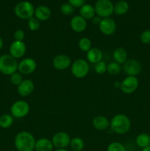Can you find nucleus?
<instances>
[{
    "mask_svg": "<svg viewBox=\"0 0 150 151\" xmlns=\"http://www.w3.org/2000/svg\"><path fill=\"white\" fill-rule=\"evenodd\" d=\"M60 10L62 14L65 16H70L74 11V7L69 3H65L60 6Z\"/></svg>",
    "mask_w": 150,
    "mask_h": 151,
    "instance_id": "c756f323",
    "label": "nucleus"
},
{
    "mask_svg": "<svg viewBox=\"0 0 150 151\" xmlns=\"http://www.w3.org/2000/svg\"><path fill=\"white\" fill-rule=\"evenodd\" d=\"M38 19H37L35 16L32 17L28 20L27 26L31 31H37L41 27V23Z\"/></svg>",
    "mask_w": 150,
    "mask_h": 151,
    "instance_id": "c85d7f7f",
    "label": "nucleus"
},
{
    "mask_svg": "<svg viewBox=\"0 0 150 151\" xmlns=\"http://www.w3.org/2000/svg\"><path fill=\"white\" fill-rule=\"evenodd\" d=\"M35 137L28 131H21L16 134L14 145L18 151H33L35 145Z\"/></svg>",
    "mask_w": 150,
    "mask_h": 151,
    "instance_id": "f257e3e1",
    "label": "nucleus"
},
{
    "mask_svg": "<svg viewBox=\"0 0 150 151\" xmlns=\"http://www.w3.org/2000/svg\"><path fill=\"white\" fill-rule=\"evenodd\" d=\"M110 122L105 116L98 115L93 119L92 125L95 129L98 131H104L110 127Z\"/></svg>",
    "mask_w": 150,
    "mask_h": 151,
    "instance_id": "f3484780",
    "label": "nucleus"
},
{
    "mask_svg": "<svg viewBox=\"0 0 150 151\" xmlns=\"http://www.w3.org/2000/svg\"><path fill=\"white\" fill-rule=\"evenodd\" d=\"M70 26L72 30L76 32H82L87 27V22L80 16H75L70 22Z\"/></svg>",
    "mask_w": 150,
    "mask_h": 151,
    "instance_id": "dca6fc26",
    "label": "nucleus"
},
{
    "mask_svg": "<svg viewBox=\"0 0 150 151\" xmlns=\"http://www.w3.org/2000/svg\"><path fill=\"white\" fill-rule=\"evenodd\" d=\"M107 151H126V150H125L124 146L121 143L113 142L107 146Z\"/></svg>",
    "mask_w": 150,
    "mask_h": 151,
    "instance_id": "2f4dec72",
    "label": "nucleus"
},
{
    "mask_svg": "<svg viewBox=\"0 0 150 151\" xmlns=\"http://www.w3.org/2000/svg\"><path fill=\"white\" fill-rule=\"evenodd\" d=\"M79 14L85 20L92 19L96 14L95 8L91 4H85L79 8Z\"/></svg>",
    "mask_w": 150,
    "mask_h": 151,
    "instance_id": "412c9836",
    "label": "nucleus"
},
{
    "mask_svg": "<svg viewBox=\"0 0 150 151\" xmlns=\"http://www.w3.org/2000/svg\"><path fill=\"white\" fill-rule=\"evenodd\" d=\"M141 151H150V145L148 146V147H144V148H143Z\"/></svg>",
    "mask_w": 150,
    "mask_h": 151,
    "instance_id": "ea45409f",
    "label": "nucleus"
},
{
    "mask_svg": "<svg viewBox=\"0 0 150 151\" xmlns=\"http://www.w3.org/2000/svg\"><path fill=\"white\" fill-rule=\"evenodd\" d=\"M86 58L88 62L93 64L99 63V61L102 60L103 54L101 50L96 47H92L88 52H87Z\"/></svg>",
    "mask_w": 150,
    "mask_h": 151,
    "instance_id": "6ab92c4d",
    "label": "nucleus"
},
{
    "mask_svg": "<svg viewBox=\"0 0 150 151\" xmlns=\"http://www.w3.org/2000/svg\"><path fill=\"white\" fill-rule=\"evenodd\" d=\"M30 111V107L27 102L24 100L16 101L10 107V113L13 118L21 119L25 117Z\"/></svg>",
    "mask_w": 150,
    "mask_h": 151,
    "instance_id": "0eeeda50",
    "label": "nucleus"
},
{
    "mask_svg": "<svg viewBox=\"0 0 150 151\" xmlns=\"http://www.w3.org/2000/svg\"><path fill=\"white\" fill-rule=\"evenodd\" d=\"M137 145L141 148H144L150 145V136L146 133H141L138 134L135 139Z\"/></svg>",
    "mask_w": 150,
    "mask_h": 151,
    "instance_id": "5701e85b",
    "label": "nucleus"
},
{
    "mask_svg": "<svg viewBox=\"0 0 150 151\" xmlns=\"http://www.w3.org/2000/svg\"><path fill=\"white\" fill-rule=\"evenodd\" d=\"M68 1L74 7H81L85 4L86 0H68Z\"/></svg>",
    "mask_w": 150,
    "mask_h": 151,
    "instance_id": "c9c22d12",
    "label": "nucleus"
},
{
    "mask_svg": "<svg viewBox=\"0 0 150 151\" xmlns=\"http://www.w3.org/2000/svg\"><path fill=\"white\" fill-rule=\"evenodd\" d=\"M139 81L135 76H127L121 81L120 89L126 94H131L135 92L138 88Z\"/></svg>",
    "mask_w": 150,
    "mask_h": 151,
    "instance_id": "6e6552de",
    "label": "nucleus"
},
{
    "mask_svg": "<svg viewBox=\"0 0 150 151\" xmlns=\"http://www.w3.org/2000/svg\"><path fill=\"white\" fill-rule=\"evenodd\" d=\"M13 116L11 114H3L0 116V127L1 128H8L13 125Z\"/></svg>",
    "mask_w": 150,
    "mask_h": 151,
    "instance_id": "393cba45",
    "label": "nucleus"
},
{
    "mask_svg": "<svg viewBox=\"0 0 150 151\" xmlns=\"http://www.w3.org/2000/svg\"><path fill=\"white\" fill-rule=\"evenodd\" d=\"M13 38H14L15 41H23L25 38V32L21 29H16L13 34Z\"/></svg>",
    "mask_w": 150,
    "mask_h": 151,
    "instance_id": "f704fd0d",
    "label": "nucleus"
},
{
    "mask_svg": "<svg viewBox=\"0 0 150 151\" xmlns=\"http://www.w3.org/2000/svg\"><path fill=\"white\" fill-rule=\"evenodd\" d=\"M52 65L57 70H66L71 66V60L69 56L65 54H60L53 58Z\"/></svg>",
    "mask_w": 150,
    "mask_h": 151,
    "instance_id": "ddd939ff",
    "label": "nucleus"
},
{
    "mask_svg": "<svg viewBox=\"0 0 150 151\" xmlns=\"http://www.w3.org/2000/svg\"><path fill=\"white\" fill-rule=\"evenodd\" d=\"M113 58L114 59V61L119 64H124L127 59V52L126 50L122 47H119L116 49L113 52Z\"/></svg>",
    "mask_w": 150,
    "mask_h": 151,
    "instance_id": "4be33fe9",
    "label": "nucleus"
},
{
    "mask_svg": "<svg viewBox=\"0 0 150 151\" xmlns=\"http://www.w3.org/2000/svg\"><path fill=\"white\" fill-rule=\"evenodd\" d=\"M123 70L127 76L136 77L141 72L142 66L138 60L129 59L123 64Z\"/></svg>",
    "mask_w": 150,
    "mask_h": 151,
    "instance_id": "9b49d317",
    "label": "nucleus"
},
{
    "mask_svg": "<svg viewBox=\"0 0 150 151\" xmlns=\"http://www.w3.org/2000/svg\"><path fill=\"white\" fill-rule=\"evenodd\" d=\"M3 44H4V43H3L2 38L0 37V50H1V48L3 47Z\"/></svg>",
    "mask_w": 150,
    "mask_h": 151,
    "instance_id": "58836bf2",
    "label": "nucleus"
},
{
    "mask_svg": "<svg viewBox=\"0 0 150 151\" xmlns=\"http://www.w3.org/2000/svg\"><path fill=\"white\" fill-rule=\"evenodd\" d=\"M70 146L74 150L81 151L85 147V143L83 140L79 137H74L71 139Z\"/></svg>",
    "mask_w": 150,
    "mask_h": 151,
    "instance_id": "a878e982",
    "label": "nucleus"
},
{
    "mask_svg": "<svg viewBox=\"0 0 150 151\" xmlns=\"http://www.w3.org/2000/svg\"><path fill=\"white\" fill-rule=\"evenodd\" d=\"M26 52V44L24 41H14L9 47L10 55L16 60L23 57Z\"/></svg>",
    "mask_w": 150,
    "mask_h": 151,
    "instance_id": "f8f14e48",
    "label": "nucleus"
},
{
    "mask_svg": "<svg viewBox=\"0 0 150 151\" xmlns=\"http://www.w3.org/2000/svg\"><path fill=\"white\" fill-rule=\"evenodd\" d=\"M71 137L69 134L64 131L57 132L53 136L51 139V142L53 146L57 149H66L68 146L70 145Z\"/></svg>",
    "mask_w": 150,
    "mask_h": 151,
    "instance_id": "1a4fd4ad",
    "label": "nucleus"
},
{
    "mask_svg": "<svg viewBox=\"0 0 150 151\" xmlns=\"http://www.w3.org/2000/svg\"><path fill=\"white\" fill-rule=\"evenodd\" d=\"M99 27L102 34L105 35H112L116 30V24L111 18H104L101 19Z\"/></svg>",
    "mask_w": 150,
    "mask_h": 151,
    "instance_id": "4468645a",
    "label": "nucleus"
},
{
    "mask_svg": "<svg viewBox=\"0 0 150 151\" xmlns=\"http://www.w3.org/2000/svg\"><path fill=\"white\" fill-rule=\"evenodd\" d=\"M10 81L11 83L14 86H19L21 83L23 81V78H22V75L19 72H15V73L12 74L10 77Z\"/></svg>",
    "mask_w": 150,
    "mask_h": 151,
    "instance_id": "473e14b6",
    "label": "nucleus"
},
{
    "mask_svg": "<svg viewBox=\"0 0 150 151\" xmlns=\"http://www.w3.org/2000/svg\"><path fill=\"white\" fill-rule=\"evenodd\" d=\"M110 128L117 134H125L129 131L131 127V121L125 114L115 115L110 120Z\"/></svg>",
    "mask_w": 150,
    "mask_h": 151,
    "instance_id": "f03ea898",
    "label": "nucleus"
},
{
    "mask_svg": "<svg viewBox=\"0 0 150 151\" xmlns=\"http://www.w3.org/2000/svg\"><path fill=\"white\" fill-rule=\"evenodd\" d=\"M36 68V61L32 58H25L22 59L18 65V71L22 75H27L33 73Z\"/></svg>",
    "mask_w": 150,
    "mask_h": 151,
    "instance_id": "9d476101",
    "label": "nucleus"
},
{
    "mask_svg": "<svg viewBox=\"0 0 150 151\" xmlns=\"http://www.w3.org/2000/svg\"><path fill=\"white\" fill-rule=\"evenodd\" d=\"M19 63L17 60L12 57L10 54L0 56V72L3 75H11L18 70Z\"/></svg>",
    "mask_w": 150,
    "mask_h": 151,
    "instance_id": "7ed1b4c3",
    "label": "nucleus"
},
{
    "mask_svg": "<svg viewBox=\"0 0 150 151\" xmlns=\"http://www.w3.org/2000/svg\"><path fill=\"white\" fill-rule=\"evenodd\" d=\"M107 72L111 75H119L121 72V66L115 61L109 63L107 66Z\"/></svg>",
    "mask_w": 150,
    "mask_h": 151,
    "instance_id": "cd10ccee",
    "label": "nucleus"
},
{
    "mask_svg": "<svg viewBox=\"0 0 150 151\" xmlns=\"http://www.w3.org/2000/svg\"><path fill=\"white\" fill-rule=\"evenodd\" d=\"M78 46H79V50H82V52H88L92 48V42H91V41L88 38L84 37V38L79 39Z\"/></svg>",
    "mask_w": 150,
    "mask_h": 151,
    "instance_id": "bb28decb",
    "label": "nucleus"
},
{
    "mask_svg": "<svg viewBox=\"0 0 150 151\" xmlns=\"http://www.w3.org/2000/svg\"><path fill=\"white\" fill-rule=\"evenodd\" d=\"M53 147L51 140L48 138H41L35 142V151H52Z\"/></svg>",
    "mask_w": 150,
    "mask_h": 151,
    "instance_id": "aec40b11",
    "label": "nucleus"
},
{
    "mask_svg": "<svg viewBox=\"0 0 150 151\" xmlns=\"http://www.w3.org/2000/svg\"><path fill=\"white\" fill-rule=\"evenodd\" d=\"M55 151H69V150H66V149H57Z\"/></svg>",
    "mask_w": 150,
    "mask_h": 151,
    "instance_id": "a19ab883",
    "label": "nucleus"
},
{
    "mask_svg": "<svg viewBox=\"0 0 150 151\" xmlns=\"http://www.w3.org/2000/svg\"><path fill=\"white\" fill-rule=\"evenodd\" d=\"M94 8L96 14L101 19L109 18L114 13V5L110 0H98Z\"/></svg>",
    "mask_w": 150,
    "mask_h": 151,
    "instance_id": "423d86ee",
    "label": "nucleus"
},
{
    "mask_svg": "<svg viewBox=\"0 0 150 151\" xmlns=\"http://www.w3.org/2000/svg\"><path fill=\"white\" fill-rule=\"evenodd\" d=\"M121 85V82H120V81H116L114 83V87L116 88H120Z\"/></svg>",
    "mask_w": 150,
    "mask_h": 151,
    "instance_id": "4c0bfd02",
    "label": "nucleus"
},
{
    "mask_svg": "<svg viewBox=\"0 0 150 151\" xmlns=\"http://www.w3.org/2000/svg\"><path fill=\"white\" fill-rule=\"evenodd\" d=\"M35 84L32 80L25 79L17 86V92L21 97H28L33 92Z\"/></svg>",
    "mask_w": 150,
    "mask_h": 151,
    "instance_id": "2eb2a0df",
    "label": "nucleus"
},
{
    "mask_svg": "<svg viewBox=\"0 0 150 151\" xmlns=\"http://www.w3.org/2000/svg\"><path fill=\"white\" fill-rule=\"evenodd\" d=\"M35 8L33 4L27 1H21L16 5L14 13L18 18L24 20H29L33 17Z\"/></svg>",
    "mask_w": 150,
    "mask_h": 151,
    "instance_id": "20e7f679",
    "label": "nucleus"
},
{
    "mask_svg": "<svg viewBox=\"0 0 150 151\" xmlns=\"http://www.w3.org/2000/svg\"><path fill=\"white\" fill-rule=\"evenodd\" d=\"M129 10V4L126 1H119L114 5V13L118 16L126 14Z\"/></svg>",
    "mask_w": 150,
    "mask_h": 151,
    "instance_id": "b1692460",
    "label": "nucleus"
},
{
    "mask_svg": "<svg viewBox=\"0 0 150 151\" xmlns=\"http://www.w3.org/2000/svg\"><path fill=\"white\" fill-rule=\"evenodd\" d=\"M89 70L90 66L88 62L85 59H76L71 63V66L72 75L77 79L85 78L89 73Z\"/></svg>",
    "mask_w": 150,
    "mask_h": 151,
    "instance_id": "39448f33",
    "label": "nucleus"
},
{
    "mask_svg": "<svg viewBox=\"0 0 150 151\" xmlns=\"http://www.w3.org/2000/svg\"><path fill=\"white\" fill-rule=\"evenodd\" d=\"M107 63L103 60H101V61L94 65V70L99 75H103L105 72H107Z\"/></svg>",
    "mask_w": 150,
    "mask_h": 151,
    "instance_id": "7c9ffc66",
    "label": "nucleus"
},
{
    "mask_svg": "<svg viewBox=\"0 0 150 151\" xmlns=\"http://www.w3.org/2000/svg\"><path fill=\"white\" fill-rule=\"evenodd\" d=\"M91 20H92L93 24H96V25H99L100 22H101V18H100L99 16H94V17L91 19Z\"/></svg>",
    "mask_w": 150,
    "mask_h": 151,
    "instance_id": "e433bc0d",
    "label": "nucleus"
},
{
    "mask_svg": "<svg viewBox=\"0 0 150 151\" xmlns=\"http://www.w3.org/2000/svg\"><path fill=\"white\" fill-rule=\"evenodd\" d=\"M140 40L144 44H150V29H146L141 32Z\"/></svg>",
    "mask_w": 150,
    "mask_h": 151,
    "instance_id": "72a5a7b5",
    "label": "nucleus"
},
{
    "mask_svg": "<svg viewBox=\"0 0 150 151\" xmlns=\"http://www.w3.org/2000/svg\"><path fill=\"white\" fill-rule=\"evenodd\" d=\"M51 10L47 6L41 5L35 8L34 16L40 22H45L51 17Z\"/></svg>",
    "mask_w": 150,
    "mask_h": 151,
    "instance_id": "a211bd4d",
    "label": "nucleus"
}]
</instances>
